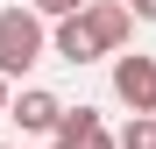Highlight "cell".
<instances>
[{
    "mask_svg": "<svg viewBox=\"0 0 156 149\" xmlns=\"http://www.w3.org/2000/svg\"><path fill=\"white\" fill-rule=\"evenodd\" d=\"M78 21H85V36L99 43V57H121V50H128V36H135V14H128L121 0H92Z\"/></svg>",
    "mask_w": 156,
    "mask_h": 149,
    "instance_id": "cell-4",
    "label": "cell"
},
{
    "mask_svg": "<svg viewBox=\"0 0 156 149\" xmlns=\"http://www.w3.org/2000/svg\"><path fill=\"white\" fill-rule=\"evenodd\" d=\"M50 57V21L36 7H0V78H21Z\"/></svg>",
    "mask_w": 156,
    "mask_h": 149,
    "instance_id": "cell-1",
    "label": "cell"
},
{
    "mask_svg": "<svg viewBox=\"0 0 156 149\" xmlns=\"http://www.w3.org/2000/svg\"><path fill=\"white\" fill-rule=\"evenodd\" d=\"M0 149H7V142H0Z\"/></svg>",
    "mask_w": 156,
    "mask_h": 149,
    "instance_id": "cell-11",
    "label": "cell"
},
{
    "mask_svg": "<svg viewBox=\"0 0 156 149\" xmlns=\"http://www.w3.org/2000/svg\"><path fill=\"white\" fill-rule=\"evenodd\" d=\"M7 99H14V92H7V78H0V121H7Z\"/></svg>",
    "mask_w": 156,
    "mask_h": 149,
    "instance_id": "cell-10",
    "label": "cell"
},
{
    "mask_svg": "<svg viewBox=\"0 0 156 149\" xmlns=\"http://www.w3.org/2000/svg\"><path fill=\"white\" fill-rule=\"evenodd\" d=\"M50 149H121L107 135V121H99V107H64L57 135H50Z\"/></svg>",
    "mask_w": 156,
    "mask_h": 149,
    "instance_id": "cell-5",
    "label": "cell"
},
{
    "mask_svg": "<svg viewBox=\"0 0 156 149\" xmlns=\"http://www.w3.org/2000/svg\"><path fill=\"white\" fill-rule=\"evenodd\" d=\"M29 7L43 14V21H71V14H85L92 0H29Z\"/></svg>",
    "mask_w": 156,
    "mask_h": 149,
    "instance_id": "cell-8",
    "label": "cell"
},
{
    "mask_svg": "<svg viewBox=\"0 0 156 149\" xmlns=\"http://www.w3.org/2000/svg\"><path fill=\"white\" fill-rule=\"evenodd\" d=\"M121 7L135 14V21H156V0H121Z\"/></svg>",
    "mask_w": 156,
    "mask_h": 149,
    "instance_id": "cell-9",
    "label": "cell"
},
{
    "mask_svg": "<svg viewBox=\"0 0 156 149\" xmlns=\"http://www.w3.org/2000/svg\"><path fill=\"white\" fill-rule=\"evenodd\" d=\"M50 57H64V64H92V57H99V43L85 36V21L71 14V21H50Z\"/></svg>",
    "mask_w": 156,
    "mask_h": 149,
    "instance_id": "cell-6",
    "label": "cell"
},
{
    "mask_svg": "<svg viewBox=\"0 0 156 149\" xmlns=\"http://www.w3.org/2000/svg\"><path fill=\"white\" fill-rule=\"evenodd\" d=\"M114 142H121V149H156V114H135Z\"/></svg>",
    "mask_w": 156,
    "mask_h": 149,
    "instance_id": "cell-7",
    "label": "cell"
},
{
    "mask_svg": "<svg viewBox=\"0 0 156 149\" xmlns=\"http://www.w3.org/2000/svg\"><path fill=\"white\" fill-rule=\"evenodd\" d=\"M114 99L128 114H156V57L121 50V57H114Z\"/></svg>",
    "mask_w": 156,
    "mask_h": 149,
    "instance_id": "cell-2",
    "label": "cell"
},
{
    "mask_svg": "<svg viewBox=\"0 0 156 149\" xmlns=\"http://www.w3.org/2000/svg\"><path fill=\"white\" fill-rule=\"evenodd\" d=\"M7 121L21 135H57V121H64V99L57 92H43V85H21L14 99H7Z\"/></svg>",
    "mask_w": 156,
    "mask_h": 149,
    "instance_id": "cell-3",
    "label": "cell"
}]
</instances>
